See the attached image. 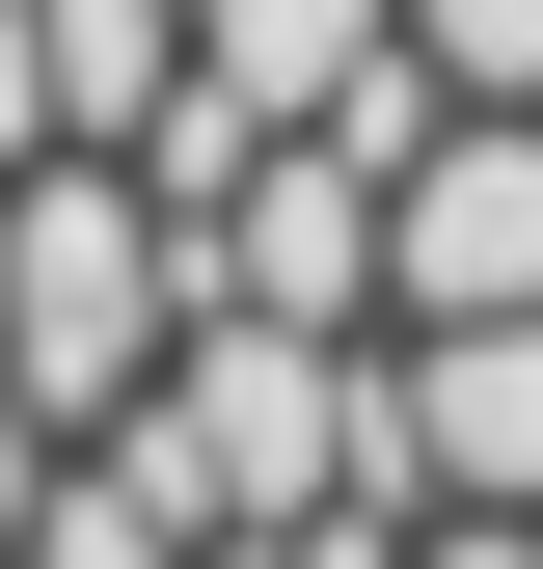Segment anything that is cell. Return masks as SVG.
<instances>
[{
  "label": "cell",
  "mask_w": 543,
  "mask_h": 569,
  "mask_svg": "<svg viewBox=\"0 0 543 569\" xmlns=\"http://www.w3.org/2000/svg\"><path fill=\"white\" fill-rule=\"evenodd\" d=\"M109 461L164 488L190 542H218V516H326V488H381V326H272V299H190V352L109 407Z\"/></svg>",
  "instance_id": "6da1fadb"
},
{
  "label": "cell",
  "mask_w": 543,
  "mask_h": 569,
  "mask_svg": "<svg viewBox=\"0 0 543 569\" xmlns=\"http://www.w3.org/2000/svg\"><path fill=\"white\" fill-rule=\"evenodd\" d=\"M0 352L82 407V435H109V407L190 352V218H164V163H136V136H55V163H28V244H0Z\"/></svg>",
  "instance_id": "7a4b0ae2"
},
{
  "label": "cell",
  "mask_w": 543,
  "mask_h": 569,
  "mask_svg": "<svg viewBox=\"0 0 543 569\" xmlns=\"http://www.w3.org/2000/svg\"><path fill=\"white\" fill-rule=\"evenodd\" d=\"M381 488L407 516H543V326H381Z\"/></svg>",
  "instance_id": "3957f363"
},
{
  "label": "cell",
  "mask_w": 543,
  "mask_h": 569,
  "mask_svg": "<svg viewBox=\"0 0 543 569\" xmlns=\"http://www.w3.org/2000/svg\"><path fill=\"white\" fill-rule=\"evenodd\" d=\"M407 326H543V109H462L407 163Z\"/></svg>",
  "instance_id": "277c9868"
},
{
  "label": "cell",
  "mask_w": 543,
  "mask_h": 569,
  "mask_svg": "<svg viewBox=\"0 0 543 569\" xmlns=\"http://www.w3.org/2000/svg\"><path fill=\"white\" fill-rule=\"evenodd\" d=\"M190 28H218V82H245L272 136H299L326 82H381V54H407V0H190Z\"/></svg>",
  "instance_id": "5b68a950"
},
{
  "label": "cell",
  "mask_w": 543,
  "mask_h": 569,
  "mask_svg": "<svg viewBox=\"0 0 543 569\" xmlns=\"http://www.w3.org/2000/svg\"><path fill=\"white\" fill-rule=\"evenodd\" d=\"M28 569H218V542H190L164 488H136V461L82 435V461H55V516H28Z\"/></svg>",
  "instance_id": "8992f818"
},
{
  "label": "cell",
  "mask_w": 543,
  "mask_h": 569,
  "mask_svg": "<svg viewBox=\"0 0 543 569\" xmlns=\"http://www.w3.org/2000/svg\"><path fill=\"white\" fill-rule=\"evenodd\" d=\"M407 28H435V82H462V109H543V0H407Z\"/></svg>",
  "instance_id": "52a82bcc"
},
{
  "label": "cell",
  "mask_w": 543,
  "mask_h": 569,
  "mask_svg": "<svg viewBox=\"0 0 543 569\" xmlns=\"http://www.w3.org/2000/svg\"><path fill=\"white\" fill-rule=\"evenodd\" d=\"M55 461H82V407H55V380H28V352H0V542H28V516H55Z\"/></svg>",
  "instance_id": "ba28073f"
},
{
  "label": "cell",
  "mask_w": 543,
  "mask_h": 569,
  "mask_svg": "<svg viewBox=\"0 0 543 569\" xmlns=\"http://www.w3.org/2000/svg\"><path fill=\"white\" fill-rule=\"evenodd\" d=\"M55 136H82L55 109V0H0V163H55Z\"/></svg>",
  "instance_id": "9c48e42d"
},
{
  "label": "cell",
  "mask_w": 543,
  "mask_h": 569,
  "mask_svg": "<svg viewBox=\"0 0 543 569\" xmlns=\"http://www.w3.org/2000/svg\"><path fill=\"white\" fill-rule=\"evenodd\" d=\"M407 569H543V516H435V542H407Z\"/></svg>",
  "instance_id": "30bf717a"
},
{
  "label": "cell",
  "mask_w": 543,
  "mask_h": 569,
  "mask_svg": "<svg viewBox=\"0 0 543 569\" xmlns=\"http://www.w3.org/2000/svg\"><path fill=\"white\" fill-rule=\"evenodd\" d=\"M0 569H28V542H0Z\"/></svg>",
  "instance_id": "8fae6325"
}]
</instances>
